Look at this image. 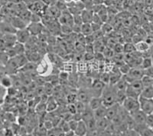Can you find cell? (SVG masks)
Here are the masks:
<instances>
[{
    "mask_svg": "<svg viewBox=\"0 0 153 136\" xmlns=\"http://www.w3.org/2000/svg\"><path fill=\"white\" fill-rule=\"evenodd\" d=\"M140 109L145 112L146 115H149L153 112V98H144L139 96V98Z\"/></svg>",
    "mask_w": 153,
    "mask_h": 136,
    "instance_id": "3",
    "label": "cell"
},
{
    "mask_svg": "<svg viewBox=\"0 0 153 136\" xmlns=\"http://www.w3.org/2000/svg\"><path fill=\"white\" fill-rule=\"evenodd\" d=\"M118 68H119V71H120V72L123 75H127V74L129 72V71H130L131 68H132L130 66H129V65L126 62H124V63H123V64L120 65V66H118Z\"/></svg>",
    "mask_w": 153,
    "mask_h": 136,
    "instance_id": "27",
    "label": "cell"
},
{
    "mask_svg": "<svg viewBox=\"0 0 153 136\" xmlns=\"http://www.w3.org/2000/svg\"><path fill=\"white\" fill-rule=\"evenodd\" d=\"M87 127V131H96L97 130V127H96V119H93L91 120H89L86 122Z\"/></svg>",
    "mask_w": 153,
    "mask_h": 136,
    "instance_id": "29",
    "label": "cell"
},
{
    "mask_svg": "<svg viewBox=\"0 0 153 136\" xmlns=\"http://www.w3.org/2000/svg\"><path fill=\"white\" fill-rule=\"evenodd\" d=\"M42 125L44 126V128H45L47 131H50V130H51V129H53L55 127L54 123H53V122L51 120V119H46V120L44 121Z\"/></svg>",
    "mask_w": 153,
    "mask_h": 136,
    "instance_id": "34",
    "label": "cell"
},
{
    "mask_svg": "<svg viewBox=\"0 0 153 136\" xmlns=\"http://www.w3.org/2000/svg\"><path fill=\"white\" fill-rule=\"evenodd\" d=\"M67 112L71 113V115H74L76 113V108L75 104H68L67 105Z\"/></svg>",
    "mask_w": 153,
    "mask_h": 136,
    "instance_id": "43",
    "label": "cell"
},
{
    "mask_svg": "<svg viewBox=\"0 0 153 136\" xmlns=\"http://www.w3.org/2000/svg\"><path fill=\"white\" fill-rule=\"evenodd\" d=\"M94 33L91 27V23H83L81 26V34L84 35V36L92 35Z\"/></svg>",
    "mask_w": 153,
    "mask_h": 136,
    "instance_id": "22",
    "label": "cell"
},
{
    "mask_svg": "<svg viewBox=\"0 0 153 136\" xmlns=\"http://www.w3.org/2000/svg\"><path fill=\"white\" fill-rule=\"evenodd\" d=\"M144 40L151 46L153 44V32L147 34V35H146V38H145Z\"/></svg>",
    "mask_w": 153,
    "mask_h": 136,
    "instance_id": "46",
    "label": "cell"
},
{
    "mask_svg": "<svg viewBox=\"0 0 153 136\" xmlns=\"http://www.w3.org/2000/svg\"><path fill=\"white\" fill-rule=\"evenodd\" d=\"M121 105L129 114H131L137 111V110L140 109L139 99L130 98V97H126Z\"/></svg>",
    "mask_w": 153,
    "mask_h": 136,
    "instance_id": "2",
    "label": "cell"
},
{
    "mask_svg": "<svg viewBox=\"0 0 153 136\" xmlns=\"http://www.w3.org/2000/svg\"><path fill=\"white\" fill-rule=\"evenodd\" d=\"M49 62H50V61H48V60L47 59H45L41 60V61L39 62V63L37 64V73L39 75H48V74L51 72V68H50Z\"/></svg>",
    "mask_w": 153,
    "mask_h": 136,
    "instance_id": "5",
    "label": "cell"
},
{
    "mask_svg": "<svg viewBox=\"0 0 153 136\" xmlns=\"http://www.w3.org/2000/svg\"><path fill=\"white\" fill-rule=\"evenodd\" d=\"M153 66V60L152 57H145L143 58V62L141 64V68L143 70H146L147 68H149Z\"/></svg>",
    "mask_w": 153,
    "mask_h": 136,
    "instance_id": "23",
    "label": "cell"
},
{
    "mask_svg": "<svg viewBox=\"0 0 153 136\" xmlns=\"http://www.w3.org/2000/svg\"><path fill=\"white\" fill-rule=\"evenodd\" d=\"M135 45H136V51L142 53V54H144V53H147L150 50V45L145 40L140 41L138 43L135 44Z\"/></svg>",
    "mask_w": 153,
    "mask_h": 136,
    "instance_id": "16",
    "label": "cell"
},
{
    "mask_svg": "<svg viewBox=\"0 0 153 136\" xmlns=\"http://www.w3.org/2000/svg\"><path fill=\"white\" fill-rule=\"evenodd\" d=\"M27 29L28 30L31 35H38L42 32L44 29V26L41 23H31L27 26Z\"/></svg>",
    "mask_w": 153,
    "mask_h": 136,
    "instance_id": "10",
    "label": "cell"
},
{
    "mask_svg": "<svg viewBox=\"0 0 153 136\" xmlns=\"http://www.w3.org/2000/svg\"><path fill=\"white\" fill-rule=\"evenodd\" d=\"M74 136H77V135H76V134H75V135Z\"/></svg>",
    "mask_w": 153,
    "mask_h": 136,
    "instance_id": "57",
    "label": "cell"
},
{
    "mask_svg": "<svg viewBox=\"0 0 153 136\" xmlns=\"http://www.w3.org/2000/svg\"><path fill=\"white\" fill-rule=\"evenodd\" d=\"M152 115H153V112H152Z\"/></svg>",
    "mask_w": 153,
    "mask_h": 136,
    "instance_id": "59",
    "label": "cell"
},
{
    "mask_svg": "<svg viewBox=\"0 0 153 136\" xmlns=\"http://www.w3.org/2000/svg\"><path fill=\"white\" fill-rule=\"evenodd\" d=\"M74 104L76 108V112H79V113H82V112H84L86 106H87V104H85V103L82 102V101H76Z\"/></svg>",
    "mask_w": 153,
    "mask_h": 136,
    "instance_id": "31",
    "label": "cell"
},
{
    "mask_svg": "<svg viewBox=\"0 0 153 136\" xmlns=\"http://www.w3.org/2000/svg\"><path fill=\"white\" fill-rule=\"evenodd\" d=\"M140 136H153L152 129L150 128H146L143 131L140 132Z\"/></svg>",
    "mask_w": 153,
    "mask_h": 136,
    "instance_id": "42",
    "label": "cell"
},
{
    "mask_svg": "<svg viewBox=\"0 0 153 136\" xmlns=\"http://www.w3.org/2000/svg\"><path fill=\"white\" fill-rule=\"evenodd\" d=\"M4 135L5 136H15L16 134H15L14 131L12 130V128H4Z\"/></svg>",
    "mask_w": 153,
    "mask_h": 136,
    "instance_id": "45",
    "label": "cell"
},
{
    "mask_svg": "<svg viewBox=\"0 0 153 136\" xmlns=\"http://www.w3.org/2000/svg\"><path fill=\"white\" fill-rule=\"evenodd\" d=\"M16 36L17 38V42H20V43L25 44L28 40L31 37V34L29 33L28 30L27 28L22 29H19L16 31Z\"/></svg>",
    "mask_w": 153,
    "mask_h": 136,
    "instance_id": "8",
    "label": "cell"
},
{
    "mask_svg": "<svg viewBox=\"0 0 153 136\" xmlns=\"http://www.w3.org/2000/svg\"><path fill=\"white\" fill-rule=\"evenodd\" d=\"M82 0H73V2H74V3H77V2H81Z\"/></svg>",
    "mask_w": 153,
    "mask_h": 136,
    "instance_id": "54",
    "label": "cell"
},
{
    "mask_svg": "<svg viewBox=\"0 0 153 136\" xmlns=\"http://www.w3.org/2000/svg\"><path fill=\"white\" fill-rule=\"evenodd\" d=\"M16 31L17 30L13 27L11 23H5V22H2L0 23V32H2V34H16Z\"/></svg>",
    "mask_w": 153,
    "mask_h": 136,
    "instance_id": "12",
    "label": "cell"
},
{
    "mask_svg": "<svg viewBox=\"0 0 153 136\" xmlns=\"http://www.w3.org/2000/svg\"><path fill=\"white\" fill-rule=\"evenodd\" d=\"M101 26L100 25H98V24H96V23H91V27H92V30H93V32H96L100 31L101 29Z\"/></svg>",
    "mask_w": 153,
    "mask_h": 136,
    "instance_id": "47",
    "label": "cell"
},
{
    "mask_svg": "<svg viewBox=\"0 0 153 136\" xmlns=\"http://www.w3.org/2000/svg\"><path fill=\"white\" fill-rule=\"evenodd\" d=\"M4 130V129H3ZM3 130H1V131H0V136H5L4 135V131Z\"/></svg>",
    "mask_w": 153,
    "mask_h": 136,
    "instance_id": "53",
    "label": "cell"
},
{
    "mask_svg": "<svg viewBox=\"0 0 153 136\" xmlns=\"http://www.w3.org/2000/svg\"><path fill=\"white\" fill-rule=\"evenodd\" d=\"M92 23H96V24L100 25V26H102V25L103 24V20L101 19L100 16L98 14H97V13H94V17H93Z\"/></svg>",
    "mask_w": 153,
    "mask_h": 136,
    "instance_id": "41",
    "label": "cell"
},
{
    "mask_svg": "<svg viewBox=\"0 0 153 136\" xmlns=\"http://www.w3.org/2000/svg\"><path fill=\"white\" fill-rule=\"evenodd\" d=\"M94 112V119L96 120L100 119H103V118H106V107L104 105H101L98 108L95 109Z\"/></svg>",
    "mask_w": 153,
    "mask_h": 136,
    "instance_id": "20",
    "label": "cell"
},
{
    "mask_svg": "<svg viewBox=\"0 0 153 136\" xmlns=\"http://www.w3.org/2000/svg\"><path fill=\"white\" fill-rule=\"evenodd\" d=\"M146 125L148 128H153V115L152 114H149L147 115L146 116Z\"/></svg>",
    "mask_w": 153,
    "mask_h": 136,
    "instance_id": "37",
    "label": "cell"
},
{
    "mask_svg": "<svg viewBox=\"0 0 153 136\" xmlns=\"http://www.w3.org/2000/svg\"><path fill=\"white\" fill-rule=\"evenodd\" d=\"M53 88L52 86L51 85V83H46L45 86H44V93L47 95L51 96V95L52 94Z\"/></svg>",
    "mask_w": 153,
    "mask_h": 136,
    "instance_id": "36",
    "label": "cell"
},
{
    "mask_svg": "<svg viewBox=\"0 0 153 136\" xmlns=\"http://www.w3.org/2000/svg\"><path fill=\"white\" fill-rule=\"evenodd\" d=\"M129 85V84L125 80L123 76H122V78L115 85V86H116V88H117V89L118 91H126V89H127Z\"/></svg>",
    "mask_w": 153,
    "mask_h": 136,
    "instance_id": "24",
    "label": "cell"
},
{
    "mask_svg": "<svg viewBox=\"0 0 153 136\" xmlns=\"http://www.w3.org/2000/svg\"><path fill=\"white\" fill-rule=\"evenodd\" d=\"M12 49H14V51L16 52L17 56H19V55L25 54V52H26L25 45L22 43H20V42H16V43L12 46Z\"/></svg>",
    "mask_w": 153,
    "mask_h": 136,
    "instance_id": "21",
    "label": "cell"
},
{
    "mask_svg": "<svg viewBox=\"0 0 153 136\" xmlns=\"http://www.w3.org/2000/svg\"><path fill=\"white\" fill-rule=\"evenodd\" d=\"M47 136H57V134H56L54 129L53 128L51 130H50V131H48Z\"/></svg>",
    "mask_w": 153,
    "mask_h": 136,
    "instance_id": "50",
    "label": "cell"
},
{
    "mask_svg": "<svg viewBox=\"0 0 153 136\" xmlns=\"http://www.w3.org/2000/svg\"><path fill=\"white\" fill-rule=\"evenodd\" d=\"M141 81L144 88L153 86V78H152V77L144 75L143 77V79H141Z\"/></svg>",
    "mask_w": 153,
    "mask_h": 136,
    "instance_id": "28",
    "label": "cell"
},
{
    "mask_svg": "<svg viewBox=\"0 0 153 136\" xmlns=\"http://www.w3.org/2000/svg\"><path fill=\"white\" fill-rule=\"evenodd\" d=\"M141 96L147 98H153V86L145 87L141 93Z\"/></svg>",
    "mask_w": 153,
    "mask_h": 136,
    "instance_id": "25",
    "label": "cell"
},
{
    "mask_svg": "<svg viewBox=\"0 0 153 136\" xmlns=\"http://www.w3.org/2000/svg\"><path fill=\"white\" fill-rule=\"evenodd\" d=\"M82 20L84 23H92L93 17H94V12L91 9H84L80 13Z\"/></svg>",
    "mask_w": 153,
    "mask_h": 136,
    "instance_id": "13",
    "label": "cell"
},
{
    "mask_svg": "<svg viewBox=\"0 0 153 136\" xmlns=\"http://www.w3.org/2000/svg\"><path fill=\"white\" fill-rule=\"evenodd\" d=\"M87 105L94 111L95 109L100 107L101 105H103V101H102L101 97H93L90 100V101H89Z\"/></svg>",
    "mask_w": 153,
    "mask_h": 136,
    "instance_id": "19",
    "label": "cell"
},
{
    "mask_svg": "<svg viewBox=\"0 0 153 136\" xmlns=\"http://www.w3.org/2000/svg\"><path fill=\"white\" fill-rule=\"evenodd\" d=\"M67 101L68 104H74L77 101L76 94H69L67 96Z\"/></svg>",
    "mask_w": 153,
    "mask_h": 136,
    "instance_id": "39",
    "label": "cell"
},
{
    "mask_svg": "<svg viewBox=\"0 0 153 136\" xmlns=\"http://www.w3.org/2000/svg\"><path fill=\"white\" fill-rule=\"evenodd\" d=\"M100 79L106 85H109L110 81V75L107 72H104L100 76Z\"/></svg>",
    "mask_w": 153,
    "mask_h": 136,
    "instance_id": "35",
    "label": "cell"
},
{
    "mask_svg": "<svg viewBox=\"0 0 153 136\" xmlns=\"http://www.w3.org/2000/svg\"><path fill=\"white\" fill-rule=\"evenodd\" d=\"M58 23H60L61 26L63 25H68L73 26L74 21H73V16L71 14V12L68 11V9L64 10L58 17Z\"/></svg>",
    "mask_w": 153,
    "mask_h": 136,
    "instance_id": "4",
    "label": "cell"
},
{
    "mask_svg": "<svg viewBox=\"0 0 153 136\" xmlns=\"http://www.w3.org/2000/svg\"><path fill=\"white\" fill-rule=\"evenodd\" d=\"M152 131H153V128H152Z\"/></svg>",
    "mask_w": 153,
    "mask_h": 136,
    "instance_id": "58",
    "label": "cell"
},
{
    "mask_svg": "<svg viewBox=\"0 0 153 136\" xmlns=\"http://www.w3.org/2000/svg\"><path fill=\"white\" fill-rule=\"evenodd\" d=\"M87 131H87L86 122L83 120L78 122V125H77L76 130H75V134L77 136H85Z\"/></svg>",
    "mask_w": 153,
    "mask_h": 136,
    "instance_id": "14",
    "label": "cell"
},
{
    "mask_svg": "<svg viewBox=\"0 0 153 136\" xmlns=\"http://www.w3.org/2000/svg\"><path fill=\"white\" fill-rule=\"evenodd\" d=\"M113 49L115 54H122V53H124V45L123 44H115Z\"/></svg>",
    "mask_w": 153,
    "mask_h": 136,
    "instance_id": "33",
    "label": "cell"
},
{
    "mask_svg": "<svg viewBox=\"0 0 153 136\" xmlns=\"http://www.w3.org/2000/svg\"><path fill=\"white\" fill-rule=\"evenodd\" d=\"M76 98H77V101H82L85 104H88L90 100L93 98V96L90 89H81L76 93Z\"/></svg>",
    "mask_w": 153,
    "mask_h": 136,
    "instance_id": "7",
    "label": "cell"
},
{
    "mask_svg": "<svg viewBox=\"0 0 153 136\" xmlns=\"http://www.w3.org/2000/svg\"><path fill=\"white\" fill-rule=\"evenodd\" d=\"M145 75H147V76H149L153 78V66L149 68H147V69L144 70Z\"/></svg>",
    "mask_w": 153,
    "mask_h": 136,
    "instance_id": "48",
    "label": "cell"
},
{
    "mask_svg": "<svg viewBox=\"0 0 153 136\" xmlns=\"http://www.w3.org/2000/svg\"><path fill=\"white\" fill-rule=\"evenodd\" d=\"M150 49H151V50L153 52V44L151 45V46H150Z\"/></svg>",
    "mask_w": 153,
    "mask_h": 136,
    "instance_id": "55",
    "label": "cell"
},
{
    "mask_svg": "<svg viewBox=\"0 0 153 136\" xmlns=\"http://www.w3.org/2000/svg\"><path fill=\"white\" fill-rule=\"evenodd\" d=\"M63 1H64V2H65V3L67 4V5H69V4H71V3H72V2H74L73 0H63Z\"/></svg>",
    "mask_w": 153,
    "mask_h": 136,
    "instance_id": "52",
    "label": "cell"
},
{
    "mask_svg": "<svg viewBox=\"0 0 153 136\" xmlns=\"http://www.w3.org/2000/svg\"><path fill=\"white\" fill-rule=\"evenodd\" d=\"M124 45V54H129L136 52V45L133 42H126L123 44Z\"/></svg>",
    "mask_w": 153,
    "mask_h": 136,
    "instance_id": "26",
    "label": "cell"
},
{
    "mask_svg": "<svg viewBox=\"0 0 153 136\" xmlns=\"http://www.w3.org/2000/svg\"><path fill=\"white\" fill-rule=\"evenodd\" d=\"M112 26L110 24H108V23H103L102 25V26H101V31L103 32V33H107V32H110L112 30Z\"/></svg>",
    "mask_w": 153,
    "mask_h": 136,
    "instance_id": "40",
    "label": "cell"
},
{
    "mask_svg": "<svg viewBox=\"0 0 153 136\" xmlns=\"http://www.w3.org/2000/svg\"><path fill=\"white\" fill-rule=\"evenodd\" d=\"M75 131H72V130H69V131L65 132V136H74Z\"/></svg>",
    "mask_w": 153,
    "mask_h": 136,
    "instance_id": "51",
    "label": "cell"
},
{
    "mask_svg": "<svg viewBox=\"0 0 153 136\" xmlns=\"http://www.w3.org/2000/svg\"><path fill=\"white\" fill-rule=\"evenodd\" d=\"M111 122L110 120H108L106 118H103V119H100L96 120V127H97V130L98 132H102L110 127Z\"/></svg>",
    "mask_w": 153,
    "mask_h": 136,
    "instance_id": "11",
    "label": "cell"
},
{
    "mask_svg": "<svg viewBox=\"0 0 153 136\" xmlns=\"http://www.w3.org/2000/svg\"><path fill=\"white\" fill-rule=\"evenodd\" d=\"M117 89L115 86L109 84L105 86L100 96L104 106L107 108L117 103Z\"/></svg>",
    "mask_w": 153,
    "mask_h": 136,
    "instance_id": "1",
    "label": "cell"
},
{
    "mask_svg": "<svg viewBox=\"0 0 153 136\" xmlns=\"http://www.w3.org/2000/svg\"><path fill=\"white\" fill-rule=\"evenodd\" d=\"M99 132L97 131H87V134L85 136H98Z\"/></svg>",
    "mask_w": 153,
    "mask_h": 136,
    "instance_id": "49",
    "label": "cell"
},
{
    "mask_svg": "<svg viewBox=\"0 0 153 136\" xmlns=\"http://www.w3.org/2000/svg\"><path fill=\"white\" fill-rule=\"evenodd\" d=\"M1 84L5 88H10L12 85V79L9 76H4L1 79Z\"/></svg>",
    "mask_w": 153,
    "mask_h": 136,
    "instance_id": "30",
    "label": "cell"
},
{
    "mask_svg": "<svg viewBox=\"0 0 153 136\" xmlns=\"http://www.w3.org/2000/svg\"><path fill=\"white\" fill-rule=\"evenodd\" d=\"M15 136H22V135H20V134H16V135H15Z\"/></svg>",
    "mask_w": 153,
    "mask_h": 136,
    "instance_id": "56",
    "label": "cell"
},
{
    "mask_svg": "<svg viewBox=\"0 0 153 136\" xmlns=\"http://www.w3.org/2000/svg\"><path fill=\"white\" fill-rule=\"evenodd\" d=\"M126 97H130V98L139 99V96L141 95V92L136 90L132 86L129 85L127 89H126Z\"/></svg>",
    "mask_w": 153,
    "mask_h": 136,
    "instance_id": "18",
    "label": "cell"
},
{
    "mask_svg": "<svg viewBox=\"0 0 153 136\" xmlns=\"http://www.w3.org/2000/svg\"><path fill=\"white\" fill-rule=\"evenodd\" d=\"M73 21H74V25H78V26H82L83 24V20H82V18L80 14H76L73 16Z\"/></svg>",
    "mask_w": 153,
    "mask_h": 136,
    "instance_id": "38",
    "label": "cell"
},
{
    "mask_svg": "<svg viewBox=\"0 0 153 136\" xmlns=\"http://www.w3.org/2000/svg\"><path fill=\"white\" fill-rule=\"evenodd\" d=\"M120 106H121V105H120L118 103H116V104L111 105V106L107 107V108H106V119H107L108 120H110V122H112V121L113 120V119L118 115Z\"/></svg>",
    "mask_w": 153,
    "mask_h": 136,
    "instance_id": "9",
    "label": "cell"
},
{
    "mask_svg": "<svg viewBox=\"0 0 153 136\" xmlns=\"http://www.w3.org/2000/svg\"><path fill=\"white\" fill-rule=\"evenodd\" d=\"M68 124H69V127L71 130L72 131H74L76 130V126L78 125V122H76V121L74 120V119H71V120H70L68 122Z\"/></svg>",
    "mask_w": 153,
    "mask_h": 136,
    "instance_id": "44",
    "label": "cell"
},
{
    "mask_svg": "<svg viewBox=\"0 0 153 136\" xmlns=\"http://www.w3.org/2000/svg\"><path fill=\"white\" fill-rule=\"evenodd\" d=\"M81 115H82V120L84 121L85 122H87V121L94 119V110H93L91 107L89 106L88 105H87L84 111L81 113Z\"/></svg>",
    "mask_w": 153,
    "mask_h": 136,
    "instance_id": "15",
    "label": "cell"
},
{
    "mask_svg": "<svg viewBox=\"0 0 153 136\" xmlns=\"http://www.w3.org/2000/svg\"><path fill=\"white\" fill-rule=\"evenodd\" d=\"M61 32L65 35H71L73 33V30H72V26H68V25H63L61 26Z\"/></svg>",
    "mask_w": 153,
    "mask_h": 136,
    "instance_id": "32",
    "label": "cell"
},
{
    "mask_svg": "<svg viewBox=\"0 0 153 136\" xmlns=\"http://www.w3.org/2000/svg\"><path fill=\"white\" fill-rule=\"evenodd\" d=\"M129 115L132 117L134 122L136 123V125H146V120L147 115L143 111H142L141 109L137 110V111L132 112V113L129 114Z\"/></svg>",
    "mask_w": 153,
    "mask_h": 136,
    "instance_id": "6",
    "label": "cell"
},
{
    "mask_svg": "<svg viewBox=\"0 0 153 136\" xmlns=\"http://www.w3.org/2000/svg\"><path fill=\"white\" fill-rule=\"evenodd\" d=\"M57 109V102L52 96H49L46 103V111L48 112H53Z\"/></svg>",
    "mask_w": 153,
    "mask_h": 136,
    "instance_id": "17",
    "label": "cell"
}]
</instances>
